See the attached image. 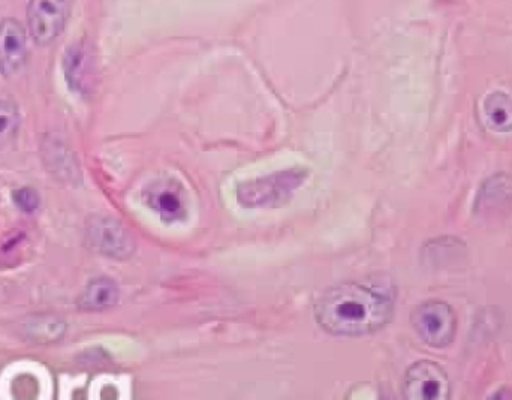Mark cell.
I'll return each mask as SVG.
<instances>
[{"label": "cell", "mask_w": 512, "mask_h": 400, "mask_svg": "<svg viewBox=\"0 0 512 400\" xmlns=\"http://www.w3.org/2000/svg\"><path fill=\"white\" fill-rule=\"evenodd\" d=\"M394 312L390 288L342 284L325 291L315 306L319 326L333 336L372 335L384 329Z\"/></svg>", "instance_id": "cell-1"}, {"label": "cell", "mask_w": 512, "mask_h": 400, "mask_svg": "<svg viewBox=\"0 0 512 400\" xmlns=\"http://www.w3.org/2000/svg\"><path fill=\"white\" fill-rule=\"evenodd\" d=\"M309 171L304 168L277 171L242 183L237 188V201L245 209H277L286 206L295 191L306 182Z\"/></svg>", "instance_id": "cell-2"}, {"label": "cell", "mask_w": 512, "mask_h": 400, "mask_svg": "<svg viewBox=\"0 0 512 400\" xmlns=\"http://www.w3.org/2000/svg\"><path fill=\"white\" fill-rule=\"evenodd\" d=\"M411 324L418 338L429 347L445 348L456 338V312L441 300H430L415 308Z\"/></svg>", "instance_id": "cell-3"}, {"label": "cell", "mask_w": 512, "mask_h": 400, "mask_svg": "<svg viewBox=\"0 0 512 400\" xmlns=\"http://www.w3.org/2000/svg\"><path fill=\"white\" fill-rule=\"evenodd\" d=\"M86 242L93 251L113 260H128L135 252L134 237L111 216H92L87 221Z\"/></svg>", "instance_id": "cell-4"}, {"label": "cell", "mask_w": 512, "mask_h": 400, "mask_svg": "<svg viewBox=\"0 0 512 400\" xmlns=\"http://www.w3.org/2000/svg\"><path fill=\"white\" fill-rule=\"evenodd\" d=\"M69 0H29L27 26L36 44H53L65 29Z\"/></svg>", "instance_id": "cell-5"}, {"label": "cell", "mask_w": 512, "mask_h": 400, "mask_svg": "<svg viewBox=\"0 0 512 400\" xmlns=\"http://www.w3.org/2000/svg\"><path fill=\"white\" fill-rule=\"evenodd\" d=\"M450 380L441 366L421 360L408 369L403 381V396L409 400H445L450 398Z\"/></svg>", "instance_id": "cell-6"}, {"label": "cell", "mask_w": 512, "mask_h": 400, "mask_svg": "<svg viewBox=\"0 0 512 400\" xmlns=\"http://www.w3.org/2000/svg\"><path fill=\"white\" fill-rule=\"evenodd\" d=\"M144 203L165 222L186 218L185 189L176 180H156L143 192Z\"/></svg>", "instance_id": "cell-7"}, {"label": "cell", "mask_w": 512, "mask_h": 400, "mask_svg": "<svg viewBox=\"0 0 512 400\" xmlns=\"http://www.w3.org/2000/svg\"><path fill=\"white\" fill-rule=\"evenodd\" d=\"M27 41L23 24L15 18L0 21V74L14 77L26 65Z\"/></svg>", "instance_id": "cell-8"}, {"label": "cell", "mask_w": 512, "mask_h": 400, "mask_svg": "<svg viewBox=\"0 0 512 400\" xmlns=\"http://www.w3.org/2000/svg\"><path fill=\"white\" fill-rule=\"evenodd\" d=\"M120 291L110 278L93 279L78 299V309L84 312H102L119 302Z\"/></svg>", "instance_id": "cell-9"}, {"label": "cell", "mask_w": 512, "mask_h": 400, "mask_svg": "<svg viewBox=\"0 0 512 400\" xmlns=\"http://www.w3.org/2000/svg\"><path fill=\"white\" fill-rule=\"evenodd\" d=\"M484 120L498 134L512 132V98L507 93L495 92L487 96L483 105Z\"/></svg>", "instance_id": "cell-10"}, {"label": "cell", "mask_w": 512, "mask_h": 400, "mask_svg": "<svg viewBox=\"0 0 512 400\" xmlns=\"http://www.w3.org/2000/svg\"><path fill=\"white\" fill-rule=\"evenodd\" d=\"M65 321L56 315H39L33 317L30 323H27V338L32 339L38 344H50V342L60 341L65 335Z\"/></svg>", "instance_id": "cell-11"}, {"label": "cell", "mask_w": 512, "mask_h": 400, "mask_svg": "<svg viewBox=\"0 0 512 400\" xmlns=\"http://www.w3.org/2000/svg\"><path fill=\"white\" fill-rule=\"evenodd\" d=\"M21 117L11 101L0 99V152L8 149L20 131Z\"/></svg>", "instance_id": "cell-12"}, {"label": "cell", "mask_w": 512, "mask_h": 400, "mask_svg": "<svg viewBox=\"0 0 512 400\" xmlns=\"http://www.w3.org/2000/svg\"><path fill=\"white\" fill-rule=\"evenodd\" d=\"M12 200H14L15 206L21 210V212L32 213L38 209L41 204V198H39L38 192L32 188H20L15 189L12 192Z\"/></svg>", "instance_id": "cell-13"}]
</instances>
